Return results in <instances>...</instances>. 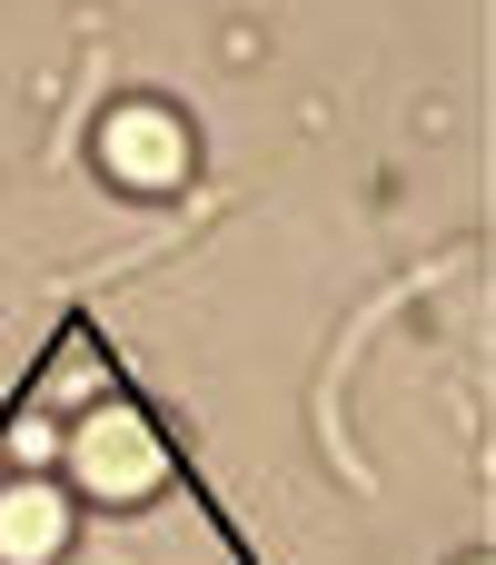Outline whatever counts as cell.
Listing matches in <instances>:
<instances>
[{
    "mask_svg": "<svg viewBox=\"0 0 496 565\" xmlns=\"http://www.w3.org/2000/svg\"><path fill=\"white\" fill-rule=\"evenodd\" d=\"M60 487L89 497V507H149V497L169 487V437L149 427V407L89 397V407L60 427Z\"/></svg>",
    "mask_w": 496,
    "mask_h": 565,
    "instance_id": "1",
    "label": "cell"
},
{
    "mask_svg": "<svg viewBox=\"0 0 496 565\" xmlns=\"http://www.w3.org/2000/svg\"><path fill=\"white\" fill-rule=\"evenodd\" d=\"M89 159H99L109 189H129V199H169V189H189L199 139H189V119H179L169 99H119V109H99Z\"/></svg>",
    "mask_w": 496,
    "mask_h": 565,
    "instance_id": "2",
    "label": "cell"
},
{
    "mask_svg": "<svg viewBox=\"0 0 496 565\" xmlns=\"http://www.w3.org/2000/svg\"><path fill=\"white\" fill-rule=\"evenodd\" d=\"M80 546V497L60 477H10L0 487V565H60Z\"/></svg>",
    "mask_w": 496,
    "mask_h": 565,
    "instance_id": "3",
    "label": "cell"
},
{
    "mask_svg": "<svg viewBox=\"0 0 496 565\" xmlns=\"http://www.w3.org/2000/svg\"><path fill=\"white\" fill-rule=\"evenodd\" d=\"M10 457H20V477H50V467H60V427H50V407L10 417Z\"/></svg>",
    "mask_w": 496,
    "mask_h": 565,
    "instance_id": "4",
    "label": "cell"
},
{
    "mask_svg": "<svg viewBox=\"0 0 496 565\" xmlns=\"http://www.w3.org/2000/svg\"><path fill=\"white\" fill-rule=\"evenodd\" d=\"M457 565H496V556H457Z\"/></svg>",
    "mask_w": 496,
    "mask_h": 565,
    "instance_id": "5",
    "label": "cell"
}]
</instances>
